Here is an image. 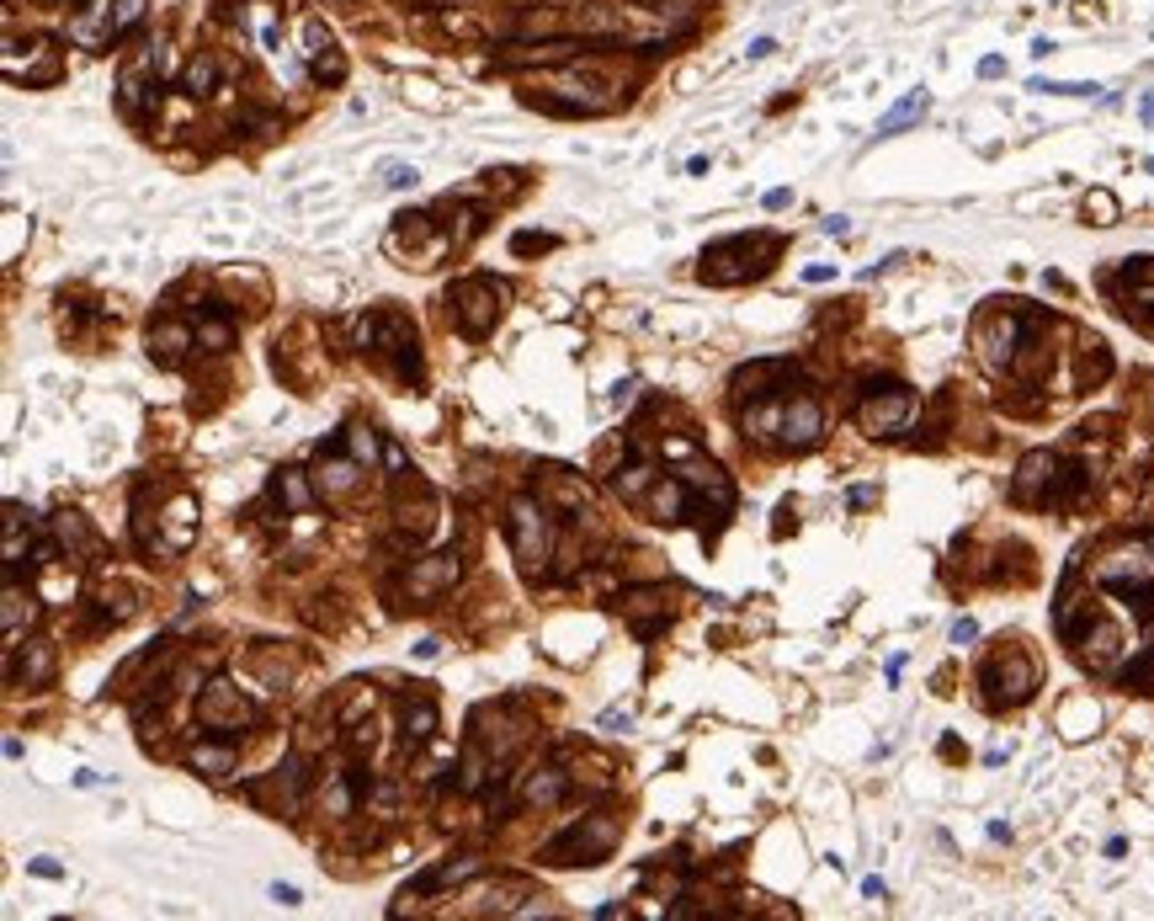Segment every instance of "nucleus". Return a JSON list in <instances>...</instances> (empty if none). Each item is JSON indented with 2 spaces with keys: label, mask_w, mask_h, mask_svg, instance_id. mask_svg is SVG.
I'll return each mask as SVG.
<instances>
[{
  "label": "nucleus",
  "mask_w": 1154,
  "mask_h": 921,
  "mask_svg": "<svg viewBox=\"0 0 1154 921\" xmlns=\"http://www.w3.org/2000/svg\"><path fill=\"white\" fill-rule=\"evenodd\" d=\"M485 229V208H463V229H457V246H468L474 235Z\"/></svg>",
  "instance_id": "8fccbe9b"
},
{
  "label": "nucleus",
  "mask_w": 1154,
  "mask_h": 921,
  "mask_svg": "<svg viewBox=\"0 0 1154 921\" xmlns=\"http://www.w3.org/2000/svg\"><path fill=\"white\" fill-rule=\"evenodd\" d=\"M272 900H277V906H299L304 895L293 890V885H282V879H277V885H272Z\"/></svg>",
  "instance_id": "864d4df0"
},
{
  "label": "nucleus",
  "mask_w": 1154,
  "mask_h": 921,
  "mask_svg": "<svg viewBox=\"0 0 1154 921\" xmlns=\"http://www.w3.org/2000/svg\"><path fill=\"white\" fill-rule=\"evenodd\" d=\"M602 725H607V730H617V725H623V730H628V725H634V719H628V714H617V708H612V714H602Z\"/></svg>",
  "instance_id": "6e6d98bb"
},
{
  "label": "nucleus",
  "mask_w": 1154,
  "mask_h": 921,
  "mask_svg": "<svg viewBox=\"0 0 1154 921\" xmlns=\"http://www.w3.org/2000/svg\"><path fill=\"white\" fill-rule=\"evenodd\" d=\"M1096 581L1107 586V591H1118V597H1144V591L1154 586V538L1107 554V559L1096 565Z\"/></svg>",
  "instance_id": "9d476101"
},
{
  "label": "nucleus",
  "mask_w": 1154,
  "mask_h": 921,
  "mask_svg": "<svg viewBox=\"0 0 1154 921\" xmlns=\"http://www.w3.org/2000/svg\"><path fill=\"white\" fill-rule=\"evenodd\" d=\"M766 256H777V240H766V235H734V240H719V246L702 250V267L698 277L702 282H745V277L766 272L772 261Z\"/></svg>",
  "instance_id": "39448f33"
},
{
  "label": "nucleus",
  "mask_w": 1154,
  "mask_h": 921,
  "mask_svg": "<svg viewBox=\"0 0 1154 921\" xmlns=\"http://www.w3.org/2000/svg\"><path fill=\"white\" fill-rule=\"evenodd\" d=\"M548 480V491H553V501L564 506V512H585L591 506V491H585V480L580 474H570V469H538Z\"/></svg>",
  "instance_id": "72a5a7b5"
},
{
  "label": "nucleus",
  "mask_w": 1154,
  "mask_h": 921,
  "mask_svg": "<svg viewBox=\"0 0 1154 921\" xmlns=\"http://www.w3.org/2000/svg\"><path fill=\"white\" fill-rule=\"evenodd\" d=\"M1001 69H1005V60H984V64H979V75H984V81H995Z\"/></svg>",
  "instance_id": "052dcab7"
},
{
  "label": "nucleus",
  "mask_w": 1154,
  "mask_h": 921,
  "mask_svg": "<svg viewBox=\"0 0 1154 921\" xmlns=\"http://www.w3.org/2000/svg\"><path fill=\"white\" fill-rule=\"evenodd\" d=\"M197 725L208 730V736H235V730H245V725H256V704L250 698H240V687L235 682H208L203 693H197Z\"/></svg>",
  "instance_id": "1a4fd4ad"
},
{
  "label": "nucleus",
  "mask_w": 1154,
  "mask_h": 921,
  "mask_svg": "<svg viewBox=\"0 0 1154 921\" xmlns=\"http://www.w3.org/2000/svg\"><path fill=\"white\" fill-rule=\"evenodd\" d=\"M304 64L320 86H341V81H346V54H341L335 32L325 28L320 17H309L304 22Z\"/></svg>",
  "instance_id": "2eb2a0df"
},
{
  "label": "nucleus",
  "mask_w": 1154,
  "mask_h": 921,
  "mask_svg": "<svg viewBox=\"0 0 1154 921\" xmlns=\"http://www.w3.org/2000/svg\"><path fill=\"white\" fill-rule=\"evenodd\" d=\"M1118 682H1123V687H1154V650H1144L1139 661L1118 666Z\"/></svg>",
  "instance_id": "ea45409f"
},
{
  "label": "nucleus",
  "mask_w": 1154,
  "mask_h": 921,
  "mask_svg": "<svg viewBox=\"0 0 1154 921\" xmlns=\"http://www.w3.org/2000/svg\"><path fill=\"white\" fill-rule=\"evenodd\" d=\"M457 576H463V559H457V549H436V554H410V570H405V591L416 597V602H431V597H442V591H453Z\"/></svg>",
  "instance_id": "f8f14e48"
},
{
  "label": "nucleus",
  "mask_w": 1154,
  "mask_h": 921,
  "mask_svg": "<svg viewBox=\"0 0 1154 921\" xmlns=\"http://www.w3.org/2000/svg\"><path fill=\"white\" fill-rule=\"evenodd\" d=\"M341 442H346V453L363 463V469H373V463L384 459V437H373V427H346Z\"/></svg>",
  "instance_id": "58836bf2"
},
{
  "label": "nucleus",
  "mask_w": 1154,
  "mask_h": 921,
  "mask_svg": "<svg viewBox=\"0 0 1154 921\" xmlns=\"http://www.w3.org/2000/svg\"><path fill=\"white\" fill-rule=\"evenodd\" d=\"M681 485L692 491V517H702V533H708V517H713L719 527L730 523V512H734V485H730V474H724L719 463L692 459L687 469H681Z\"/></svg>",
  "instance_id": "6e6552de"
},
{
  "label": "nucleus",
  "mask_w": 1154,
  "mask_h": 921,
  "mask_svg": "<svg viewBox=\"0 0 1154 921\" xmlns=\"http://www.w3.org/2000/svg\"><path fill=\"white\" fill-rule=\"evenodd\" d=\"M644 506L655 512V523L676 527V523H687V517H692V491L681 485V474H670V480L660 474V480H655V491L644 495Z\"/></svg>",
  "instance_id": "bb28decb"
},
{
  "label": "nucleus",
  "mask_w": 1154,
  "mask_h": 921,
  "mask_svg": "<svg viewBox=\"0 0 1154 921\" xmlns=\"http://www.w3.org/2000/svg\"><path fill=\"white\" fill-rule=\"evenodd\" d=\"M436 725H442V714H436V704H431V698H416V704L399 708V736H405V746H410V751L436 736Z\"/></svg>",
  "instance_id": "7c9ffc66"
},
{
  "label": "nucleus",
  "mask_w": 1154,
  "mask_h": 921,
  "mask_svg": "<svg viewBox=\"0 0 1154 921\" xmlns=\"http://www.w3.org/2000/svg\"><path fill=\"white\" fill-rule=\"evenodd\" d=\"M384 469H389V474H410V459H405V448H399L395 437H384Z\"/></svg>",
  "instance_id": "de8ad7c7"
},
{
  "label": "nucleus",
  "mask_w": 1154,
  "mask_h": 921,
  "mask_svg": "<svg viewBox=\"0 0 1154 921\" xmlns=\"http://www.w3.org/2000/svg\"><path fill=\"white\" fill-rule=\"evenodd\" d=\"M580 38H623V11H612V6H602V0H591V6H580Z\"/></svg>",
  "instance_id": "c9c22d12"
},
{
  "label": "nucleus",
  "mask_w": 1154,
  "mask_h": 921,
  "mask_svg": "<svg viewBox=\"0 0 1154 921\" xmlns=\"http://www.w3.org/2000/svg\"><path fill=\"white\" fill-rule=\"evenodd\" d=\"M186 346H197L192 320H160V325H150V357L160 368H176L186 357Z\"/></svg>",
  "instance_id": "cd10ccee"
},
{
  "label": "nucleus",
  "mask_w": 1154,
  "mask_h": 921,
  "mask_svg": "<svg viewBox=\"0 0 1154 921\" xmlns=\"http://www.w3.org/2000/svg\"><path fill=\"white\" fill-rule=\"evenodd\" d=\"M277 789H282V815H299L304 810V789H309V772L299 757H282V768L272 772Z\"/></svg>",
  "instance_id": "f704fd0d"
},
{
  "label": "nucleus",
  "mask_w": 1154,
  "mask_h": 921,
  "mask_svg": "<svg viewBox=\"0 0 1154 921\" xmlns=\"http://www.w3.org/2000/svg\"><path fill=\"white\" fill-rule=\"evenodd\" d=\"M1043 325H1048V314H1022V309H984V314L973 320V346H979V363H984L990 373L1016 368V357H1022L1027 336H1033V331H1043Z\"/></svg>",
  "instance_id": "f257e3e1"
},
{
  "label": "nucleus",
  "mask_w": 1154,
  "mask_h": 921,
  "mask_svg": "<svg viewBox=\"0 0 1154 921\" xmlns=\"http://www.w3.org/2000/svg\"><path fill=\"white\" fill-rule=\"evenodd\" d=\"M1059 474H1064V463L1048 448H1037V453H1027V459L1016 463L1011 501H1022V506H1059Z\"/></svg>",
  "instance_id": "9b49d317"
},
{
  "label": "nucleus",
  "mask_w": 1154,
  "mask_h": 921,
  "mask_svg": "<svg viewBox=\"0 0 1154 921\" xmlns=\"http://www.w3.org/2000/svg\"><path fill=\"white\" fill-rule=\"evenodd\" d=\"M1150 613H1154V608H1150Z\"/></svg>",
  "instance_id": "e2e57ef3"
},
{
  "label": "nucleus",
  "mask_w": 1154,
  "mask_h": 921,
  "mask_svg": "<svg viewBox=\"0 0 1154 921\" xmlns=\"http://www.w3.org/2000/svg\"><path fill=\"white\" fill-rule=\"evenodd\" d=\"M436 650H442V640H421V645H416V655H421V661H436Z\"/></svg>",
  "instance_id": "4d7b16f0"
},
{
  "label": "nucleus",
  "mask_w": 1154,
  "mask_h": 921,
  "mask_svg": "<svg viewBox=\"0 0 1154 921\" xmlns=\"http://www.w3.org/2000/svg\"><path fill=\"white\" fill-rule=\"evenodd\" d=\"M979 687H984V704H990V708L1027 704V698L1037 693V661L1027 655V650L1005 645L995 661H984V672H979Z\"/></svg>",
  "instance_id": "20e7f679"
},
{
  "label": "nucleus",
  "mask_w": 1154,
  "mask_h": 921,
  "mask_svg": "<svg viewBox=\"0 0 1154 921\" xmlns=\"http://www.w3.org/2000/svg\"><path fill=\"white\" fill-rule=\"evenodd\" d=\"M655 480H660V469H655V463H644V459H634V463H623V469L612 474V491L623 495L628 506H644V495L655 491Z\"/></svg>",
  "instance_id": "2f4dec72"
},
{
  "label": "nucleus",
  "mask_w": 1154,
  "mask_h": 921,
  "mask_svg": "<svg viewBox=\"0 0 1154 921\" xmlns=\"http://www.w3.org/2000/svg\"><path fill=\"white\" fill-rule=\"evenodd\" d=\"M186 768L203 772V778H229V772L240 768V740L203 730V736L192 740V751H186Z\"/></svg>",
  "instance_id": "5701e85b"
},
{
  "label": "nucleus",
  "mask_w": 1154,
  "mask_h": 921,
  "mask_svg": "<svg viewBox=\"0 0 1154 921\" xmlns=\"http://www.w3.org/2000/svg\"><path fill=\"white\" fill-rule=\"evenodd\" d=\"M792 203V192L788 186H777V192H766V208H788Z\"/></svg>",
  "instance_id": "5fc2aeb1"
},
{
  "label": "nucleus",
  "mask_w": 1154,
  "mask_h": 921,
  "mask_svg": "<svg viewBox=\"0 0 1154 921\" xmlns=\"http://www.w3.org/2000/svg\"><path fill=\"white\" fill-rule=\"evenodd\" d=\"M1107 368H1112L1107 346H1101V341H1086V363H1080V378H1107Z\"/></svg>",
  "instance_id": "c03bdc74"
},
{
  "label": "nucleus",
  "mask_w": 1154,
  "mask_h": 921,
  "mask_svg": "<svg viewBox=\"0 0 1154 921\" xmlns=\"http://www.w3.org/2000/svg\"><path fill=\"white\" fill-rule=\"evenodd\" d=\"M69 43H75V49H91V54L112 49V43H118V28H112V0H86V6L69 17Z\"/></svg>",
  "instance_id": "6ab92c4d"
},
{
  "label": "nucleus",
  "mask_w": 1154,
  "mask_h": 921,
  "mask_svg": "<svg viewBox=\"0 0 1154 921\" xmlns=\"http://www.w3.org/2000/svg\"><path fill=\"white\" fill-rule=\"evenodd\" d=\"M37 549V538H32V512L22 506V501H11L6 506V570H22V559Z\"/></svg>",
  "instance_id": "c85d7f7f"
},
{
  "label": "nucleus",
  "mask_w": 1154,
  "mask_h": 921,
  "mask_svg": "<svg viewBox=\"0 0 1154 921\" xmlns=\"http://www.w3.org/2000/svg\"><path fill=\"white\" fill-rule=\"evenodd\" d=\"M489 778H495V768H489L485 746H463V762H457V778H453L457 794H479V789H489Z\"/></svg>",
  "instance_id": "473e14b6"
},
{
  "label": "nucleus",
  "mask_w": 1154,
  "mask_h": 921,
  "mask_svg": "<svg viewBox=\"0 0 1154 921\" xmlns=\"http://www.w3.org/2000/svg\"><path fill=\"white\" fill-rule=\"evenodd\" d=\"M1139 118H1144V124H1154V96H1144V107H1139Z\"/></svg>",
  "instance_id": "680f3d73"
},
{
  "label": "nucleus",
  "mask_w": 1154,
  "mask_h": 921,
  "mask_svg": "<svg viewBox=\"0 0 1154 921\" xmlns=\"http://www.w3.org/2000/svg\"><path fill=\"white\" fill-rule=\"evenodd\" d=\"M144 11H150V0H112V28H118V38L139 28Z\"/></svg>",
  "instance_id": "a19ab883"
},
{
  "label": "nucleus",
  "mask_w": 1154,
  "mask_h": 921,
  "mask_svg": "<svg viewBox=\"0 0 1154 921\" xmlns=\"http://www.w3.org/2000/svg\"><path fill=\"white\" fill-rule=\"evenodd\" d=\"M192 331H197V346L203 352H229L235 346V331H240V320L229 314L224 304H197L192 309Z\"/></svg>",
  "instance_id": "b1692460"
},
{
  "label": "nucleus",
  "mask_w": 1154,
  "mask_h": 921,
  "mask_svg": "<svg viewBox=\"0 0 1154 921\" xmlns=\"http://www.w3.org/2000/svg\"><path fill=\"white\" fill-rule=\"evenodd\" d=\"M553 246H559L553 235H532V229H517V235H511V250H517V256H532V250H553Z\"/></svg>",
  "instance_id": "49530a36"
},
{
  "label": "nucleus",
  "mask_w": 1154,
  "mask_h": 921,
  "mask_svg": "<svg viewBox=\"0 0 1154 921\" xmlns=\"http://www.w3.org/2000/svg\"><path fill=\"white\" fill-rule=\"evenodd\" d=\"M926 107H931V96H926V92H920V86H915V92L905 96V101H894V107L883 113V124H878V139H883V133H899V128H910L915 118H926Z\"/></svg>",
  "instance_id": "4c0bfd02"
},
{
  "label": "nucleus",
  "mask_w": 1154,
  "mask_h": 921,
  "mask_svg": "<svg viewBox=\"0 0 1154 921\" xmlns=\"http://www.w3.org/2000/svg\"><path fill=\"white\" fill-rule=\"evenodd\" d=\"M235 128H240V133H256V139H261V133L272 128V113H256V107H250V113H240V118H235Z\"/></svg>",
  "instance_id": "09e8293b"
},
{
  "label": "nucleus",
  "mask_w": 1154,
  "mask_h": 921,
  "mask_svg": "<svg viewBox=\"0 0 1154 921\" xmlns=\"http://www.w3.org/2000/svg\"><path fill=\"white\" fill-rule=\"evenodd\" d=\"M506 538H511V554H517V565L532 581L548 576V559H553V512H548L543 495H517L506 506Z\"/></svg>",
  "instance_id": "f03ea898"
},
{
  "label": "nucleus",
  "mask_w": 1154,
  "mask_h": 921,
  "mask_svg": "<svg viewBox=\"0 0 1154 921\" xmlns=\"http://www.w3.org/2000/svg\"><path fill=\"white\" fill-rule=\"evenodd\" d=\"M272 495L282 501V512H288V517H304L309 506L320 501V491H314V474H304V469H277Z\"/></svg>",
  "instance_id": "c756f323"
},
{
  "label": "nucleus",
  "mask_w": 1154,
  "mask_h": 921,
  "mask_svg": "<svg viewBox=\"0 0 1154 921\" xmlns=\"http://www.w3.org/2000/svg\"><path fill=\"white\" fill-rule=\"evenodd\" d=\"M54 538H60L64 559H75V565H96V554H101V538L91 533V523L80 512H60L54 517Z\"/></svg>",
  "instance_id": "a878e982"
},
{
  "label": "nucleus",
  "mask_w": 1154,
  "mask_h": 921,
  "mask_svg": "<svg viewBox=\"0 0 1154 921\" xmlns=\"http://www.w3.org/2000/svg\"><path fill=\"white\" fill-rule=\"evenodd\" d=\"M734 395L740 399H766L777 395V389H792L798 384V363H788V357H761V363H745V368H734Z\"/></svg>",
  "instance_id": "dca6fc26"
},
{
  "label": "nucleus",
  "mask_w": 1154,
  "mask_h": 921,
  "mask_svg": "<svg viewBox=\"0 0 1154 921\" xmlns=\"http://www.w3.org/2000/svg\"><path fill=\"white\" fill-rule=\"evenodd\" d=\"M43 613V591L37 586H22L17 570H6V591H0V629H6V650L17 640H28V629Z\"/></svg>",
  "instance_id": "ddd939ff"
},
{
  "label": "nucleus",
  "mask_w": 1154,
  "mask_h": 921,
  "mask_svg": "<svg viewBox=\"0 0 1154 921\" xmlns=\"http://www.w3.org/2000/svg\"><path fill=\"white\" fill-rule=\"evenodd\" d=\"M617 847V821L612 815H580L570 831H559L543 847V863H602Z\"/></svg>",
  "instance_id": "0eeeda50"
},
{
  "label": "nucleus",
  "mask_w": 1154,
  "mask_h": 921,
  "mask_svg": "<svg viewBox=\"0 0 1154 921\" xmlns=\"http://www.w3.org/2000/svg\"><path fill=\"white\" fill-rule=\"evenodd\" d=\"M1086 214H1091V224H1118V197L1112 192H1091L1086 197Z\"/></svg>",
  "instance_id": "37998d69"
},
{
  "label": "nucleus",
  "mask_w": 1154,
  "mask_h": 921,
  "mask_svg": "<svg viewBox=\"0 0 1154 921\" xmlns=\"http://www.w3.org/2000/svg\"><path fill=\"white\" fill-rule=\"evenodd\" d=\"M416 182H421L416 165H405V160H389V165H384V186H389V192H410Z\"/></svg>",
  "instance_id": "79ce46f5"
},
{
  "label": "nucleus",
  "mask_w": 1154,
  "mask_h": 921,
  "mask_svg": "<svg viewBox=\"0 0 1154 921\" xmlns=\"http://www.w3.org/2000/svg\"><path fill=\"white\" fill-rule=\"evenodd\" d=\"M969 640H979V623H973V618H958V623H952V645H969Z\"/></svg>",
  "instance_id": "3c124183"
},
{
  "label": "nucleus",
  "mask_w": 1154,
  "mask_h": 921,
  "mask_svg": "<svg viewBox=\"0 0 1154 921\" xmlns=\"http://www.w3.org/2000/svg\"><path fill=\"white\" fill-rule=\"evenodd\" d=\"M772 49H777V43H772V38H756V43H751V60H766V54H772Z\"/></svg>",
  "instance_id": "13d9d810"
},
{
  "label": "nucleus",
  "mask_w": 1154,
  "mask_h": 921,
  "mask_svg": "<svg viewBox=\"0 0 1154 921\" xmlns=\"http://www.w3.org/2000/svg\"><path fill=\"white\" fill-rule=\"evenodd\" d=\"M28 868H32V874H37V879H64V868H60V863H54V858H32Z\"/></svg>",
  "instance_id": "603ef678"
},
{
  "label": "nucleus",
  "mask_w": 1154,
  "mask_h": 921,
  "mask_svg": "<svg viewBox=\"0 0 1154 921\" xmlns=\"http://www.w3.org/2000/svg\"><path fill=\"white\" fill-rule=\"evenodd\" d=\"M352 341H357V352H373V357H399L405 346H416V325L399 314H363Z\"/></svg>",
  "instance_id": "4468645a"
},
{
  "label": "nucleus",
  "mask_w": 1154,
  "mask_h": 921,
  "mask_svg": "<svg viewBox=\"0 0 1154 921\" xmlns=\"http://www.w3.org/2000/svg\"><path fill=\"white\" fill-rule=\"evenodd\" d=\"M564 794H570V778L559 768H532V772H521V783H517L521 810H553Z\"/></svg>",
  "instance_id": "393cba45"
},
{
  "label": "nucleus",
  "mask_w": 1154,
  "mask_h": 921,
  "mask_svg": "<svg viewBox=\"0 0 1154 921\" xmlns=\"http://www.w3.org/2000/svg\"><path fill=\"white\" fill-rule=\"evenodd\" d=\"M479 868H485V858H479V853L447 858V863H436V868H425L421 879H410V885L399 890V900H416V895H436V890H457V885H468V879H474Z\"/></svg>",
  "instance_id": "412c9836"
},
{
  "label": "nucleus",
  "mask_w": 1154,
  "mask_h": 921,
  "mask_svg": "<svg viewBox=\"0 0 1154 921\" xmlns=\"http://www.w3.org/2000/svg\"><path fill=\"white\" fill-rule=\"evenodd\" d=\"M1033 92H1054V96H1096L1101 86H1091V81H1033Z\"/></svg>",
  "instance_id": "a18cd8bd"
},
{
  "label": "nucleus",
  "mask_w": 1154,
  "mask_h": 921,
  "mask_svg": "<svg viewBox=\"0 0 1154 921\" xmlns=\"http://www.w3.org/2000/svg\"><path fill=\"white\" fill-rule=\"evenodd\" d=\"M447 304H453V320L463 336H489L500 309H506V282L495 277H463L447 288Z\"/></svg>",
  "instance_id": "423d86ee"
},
{
  "label": "nucleus",
  "mask_w": 1154,
  "mask_h": 921,
  "mask_svg": "<svg viewBox=\"0 0 1154 921\" xmlns=\"http://www.w3.org/2000/svg\"><path fill=\"white\" fill-rule=\"evenodd\" d=\"M54 666H60V655H54L48 640H17L11 655H6L11 687H48V682H54Z\"/></svg>",
  "instance_id": "a211bd4d"
},
{
  "label": "nucleus",
  "mask_w": 1154,
  "mask_h": 921,
  "mask_svg": "<svg viewBox=\"0 0 1154 921\" xmlns=\"http://www.w3.org/2000/svg\"><path fill=\"white\" fill-rule=\"evenodd\" d=\"M218 75H224V69H218V60H213V54H197V60L182 69V92L192 96V101H203V96L218 92Z\"/></svg>",
  "instance_id": "e433bc0d"
},
{
  "label": "nucleus",
  "mask_w": 1154,
  "mask_h": 921,
  "mask_svg": "<svg viewBox=\"0 0 1154 921\" xmlns=\"http://www.w3.org/2000/svg\"><path fill=\"white\" fill-rule=\"evenodd\" d=\"M357 480H363V463L352 459V453H335L331 448H320V459H314V491H320V501H341V495L357 491Z\"/></svg>",
  "instance_id": "aec40b11"
},
{
  "label": "nucleus",
  "mask_w": 1154,
  "mask_h": 921,
  "mask_svg": "<svg viewBox=\"0 0 1154 921\" xmlns=\"http://www.w3.org/2000/svg\"><path fill=\"white\" fill-rule=\"evenodd\" d=\"M6 75L11 81H28V86H54L64 75V64H60V49L54 43H28V60L17 54V49H6Z\"/></svg>",
  "instance_id": "4be33fe9"
},
{
  "label": "nucleus",
  "mask_w": 1154,
  "mask_h": 921,
  "mask_svg": "<svg viewBox=\"0 0 1154 921\" xmlns=\"http://www.w3.org/2000/svg\"><path fill=\"white\" fill-rule=\"evenodd\" d=\"M915 421V395L899 378H867L856 399V427L867 437H899Z\"/></svg>",
  "instance_id": "7ed1b4c3"
},
{
  "label": "nucleus",
  "mask_w": 1154,
  "mask_h": 921,
  "mask_svg": "<svg viewBox=\"0 0 1154 921\" xmlns=\"http://www.w3.org/2000/svg\"><path fill=\"white\" fill-rule=\"evenodd\" d=\"M634 389H638L634 378H623V384H617V389H612V399H617V405H623V399H634Z\"/></svg>",
  "instance_id": "bf43d9fd"
},
{
  "label": "nucleus",
  "mask_w": 1154,
  "mask_h": 921,
  "mask_svg": "<svg viewBox=\"0 0 1154 921\" xmlns=\"http://www.w3.org/2000/svg\"><path fill=\"white\" fill-rule=\"evenodd\" d=\"M824 437V410L815 395H783V448L804 453Z\"/></svg>",
  "instance_id": "f3484780"
}]
</instances>
